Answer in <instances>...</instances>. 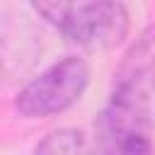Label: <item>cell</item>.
<instances>
[{"label": "cell", "mask_w": 155, "mask_h": 155, "mask_svg": "<svg viewBox=\"0 0 155 155\" xmlns=\"http://www.w3.org/2000/svg\"><path fill=\"white\" fill-rule=\"evenodd\" d=\"M29 5L85 48H111L128 34V12L119 0H29Z\"/></svg>", "instance_id": "cell-1"}, {"label": "cell", "mask_w": 155, "mask_h": 155, "mask_svg": "<svg viewBox=\"0 0 155 155\" xmlns=\"http://www.w3.org/2000/svg\"><path fill=\"white\" fill-rule=\"evenodd\" d=\"M90 82V68L82 58L68 56L24 85L15 99V107L27 119H41L61 114L73 107Z\"/></svg>", "instance_id": "cell-2"}, {"label": "cell", "mask_w": 155, "mask_h": 155, "mask_svg": "<svg viewBox=\"0 0 155 155\" xmlns=\"http://www.w3.org/2000/svg\"><path fill=\"white\" fill-rule=\"evenodd\" d=\"M114 78V90L148 99V92L155 87V24L148 27L126 51Z\"/></svg>", "instance_id": "cell-3"}, {"label": "cell", "mask_w": 155, "mask_h": 155, "mask_svg": "<svg viewBox=\"0 0 155 155\" xmlns=\"http://www.w3.org/2000/svg\"><path fill=\"white\" fill-rule=\"evenodd\" d=\"M85 148V138L80 131L75 128H61L46 136V140H41L36 145V153H78Z\"/></svg>", "instance_id": "cell-4"}]
</instances>
